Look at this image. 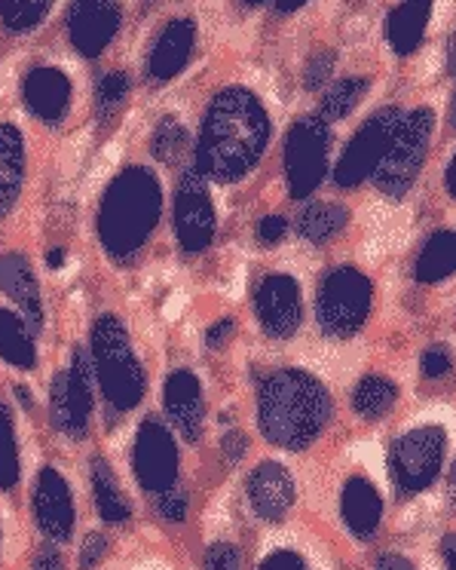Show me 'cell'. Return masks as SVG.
<instances>
[{"label":"cell","instance_id":"obj_1","mask_svg":"<svg viewBox=\"0 0 456 570\" xmlns=\"http://www.w3.org/2000/svg\"><path fill=\"white\" fill-rule=\"evenodd\" d=\"M270 145V117L258 96L248 89H221L202 117L197 138V173L211 181H239L246 178Z\"/></svg>","mask_w":456,"mask_h":570},{"label":"cell","instance_id":"obj_2","mask_svg":"<svg viewBox=\"0 0 456 570\" xmlns=\"http://www.w3.org/2000/svg\"><path fill=\"white\" fill-rule=\"evenodd\" d=\"M331 411L328 390L300 368H279L258 390L260 433L285 451H307L325 433Z\"/></svg>","mask_w":456,"mask_h":570},{"label":"cell","instance_id":"obj_3","mask_svg":"<svg viewBox=\"0 0 456 570\" xmlns=\"http://www.w3.org/2000/svg\"><path fill=\"white\" fill-rule=\"evenodd\" d=\"M162 218V185L148 166H126L113 178L99 203L96 234L105 255L132 261L148 246L150 234Z\"/></svg>","mask_w":456,"mask_h":570},{"label":"cell","instance_id":"obj_4","mask_svg":"<svg viewBox=\"0 0 456 570\" xmlns=\"http://www.w3.org/2000/svg\"><path fill=\"white\" fill-rule=\"evenodd\" d=\"M89 356H92L96 384H99L105 402L117 414L138 409L145 399V390H148V374L129 341L126 325L117 316L105 313L96 320L92 335H89Z\"/></svg>","mask_w":456,"mask_h":570},{"label":"cell","instance_id":"obj_5","mask_svg":"<svg viewBox=\"0 0 456 570\" xmlns=\"http://www.w3.org/2000/svg\"><path fill=\"white\" fill-rule=\"evenodd\" d=\"M435 129V117L426 108L405 114L395 126L389 148L383 154L380 166L374 169V181L383 197L402 199L414 187L423 173V163L429 154V138Z\"/></svg>","mask_w":456,"mask_h":570},{"label":"cell","instance_id":"obj_6","mask_svg":"<svg viewBox=\"0 0 456 570\" xmlns=\"http://www.w3.org/2000/svg\"><path fill=\"white\" fill-rule=\"evenodd\" d=\"M96 368L89 350L75 347L71 365L65 372H56L50 381V421L56 433H62L71 442H83L92 426L96 411Z\"/></svg>","mask_w":456,"mask_h":570},{"label":"cell","instance_id":"obj_7","mask_svg":"<svg viewBox=\"0 0 456 570\" xmlns=\"http://www.w3.org/2000/svg\"><path fill=\"white\" fill-rule=\"evenodd\" d=\"M374 285L356 267H337L319 285L316 320L328 337H353L368 323Z\"/></svg>","mask_w":456,"mask_h":570},{"label":"cell","instance_id":"obj_8","mask_svg":"<svg viewBox=\"0 0 456 570\" xmlns=\"http://www.w3.org/2000/svg\"><path fill=\"white\" fill-rule=\"evenodd\" d=\"M328 150H331V132L319 114L304 117L291 126L285 138V178L291 197L307 199L321 185L328 173Z\"/></svg>","mask_w":456,"mask_h":570},{"label":"cell","instance_id":"obj_9","mask_svg":"<svg viewBox=\"0 0 456 570\" xmlns=\"http://www.w3.org/2000/svg\"><path fill=\"white\" fill-rule=\"evenodd\" d=\"M132 472L138 488L150 497L169 491L181 479L178 439L160 417H145L138 423L136 442H132Z\"/></svg>","mask_w":456,"mask_h":570},{"label":"cell","instance_id":"obj_10","mask_svg":"<svg viewBox=\"0 0 456 570\" xmlns=\"http://www.w3.org/2000/svg\"><path fill=\"white\" fill-rule=\"evenodd\" d=\"M444 451H447V435L442 426H419V430H410L402 439H395L393 451H389V466H393L398 491L407 497L426 491L442 472Z\"/></svg>","mask_w":456,"mask_h":570},{"label":"cell","instance_id":"obj_11","mask_svg":"<svg viewBox=\"0 0 456 570\" xmlns=\"http://www.w3.org/2000/svg\"><path fill=\"white\" fill-rule=\"evenodd\" d=\"M175 239L187 255H199L211 246L218 230L215 199H211L209 178L194 169H185L175 187Z\"/></svg>","mask_w":456,"mask_h":570},{"label":"cell","instance_id":"obj_12","mask_svg":"<svg viewBox=\"0 0 456 570\" xmlns=\"http://www.w3.org/2000/svg\"><path fill=\"white\" fill-rule=\"evenodd\" d=\"M402 120V114L395 108H386V111H377L370 117L368 124H361L353 141L346 145V150L337 160V169H334V181L344 190H353L365 178L374 175V169L380 166L383 154L389 148V138H393L395 126Z\"/></svg>","mask_w":456,"mask_h":570},{"label":"cell","instance_id":"obj_13","mask_svg":"<svg viewBox=\"0 0 456 570\" xmlns=\"http://www.w3.org/2000/svg\"><path fill=\"white\" fill-rule=\"evenodd\" d=\"M31 515L47 543H68L77 531L75 491L56 466H43L31 488Z\"/></svg>","mask_w":456,"mask_h":570},{"label":"cell","instance_id":"obj_14","mask_svg":"<svg viewBox=\"0 0 456 570\" xmlns=\"http://www.w3.org/2000/svg\"><path fill=\"white\" fill-rule=\"evenodd\" d=\"M255 311L264 325V332L276 341H288L297 335L304 323V298L300 285L288 273H272L255 292Z\"/></svg>","mask_w":456,"mask_h":570},{"label":"cell","instance_id":"obj_15","mask_svg":"<svg viewBox=\"0 0 456 570\" xmlns=\"http://www.w3.org/2000/svg\"><path fill=\"white\" fill-rule=\"evenodd\" d=\"M123 22L120 0H77L68 16V35L80 56L96 59L111 47Z\"/></svg>","mask_w":456,"mask_h":570},{"label":"cell","instance_id":"obj_16","mask_svg":"<svg viewBox=\"0 0 456 570\" xmlns=\"http://www.w3.org/2000/svg\"><path fill=\"white\" fill-rule=\"evenodd\" d=\"M246 494L258 519L279 524L291 512V507H295V475L285 470L282 463L264 460V463H258L255 470L248 472Z\"/></svg>","mask_w":456,"mask_h":570},{"label":"cell","instance_id":"obj_17","mask_svg":"<svg viewBox=\"0 0 456 570\" xmlns=\"http://www.w3.org/2000/svg\"><path fill=\"white\" fill-rule=\"evenodd\" d=\"M162 405L166 417L172 423V433H178L185 442H197L206 423V402H202V384L194 372L178 368L166 377L162 386Z\"/></svg>","mask_w":456,"mask_h":570},{"label":"cell","instance_id":"obj_18","mask_svg":"<svg viewBox=\"0 0 456 570\" xmlns=\"http://www.w3.org/2000/svg\"><path fill=\"white\" fill-rule=\"evenodd\" d=\"M0 292L16 304V313L38 335L43 328V298H40L38 273L22 252L0 255Z\"/></svg>","mask_w":456,"mask_h":570},{"label":"cell","instance_id":"obj_19","mask_svg":"<svg viewBox=\"0 0 456 570\" xmlns=\"http://www.w3.org/2000/svg\"><path fill=\"white\" fill-rule=\"evenodd\" d=\"M22 99L26 108L43 124H62L68 111H71V80L59 68L40 65L22 83Z\"/></svg>","mask_w":456,"mask_h":570},{"label":"cell","instance_id":"obj_20","mask_svg":"<svg viewBox=\"0 0 456 570\" xmlns=\"http://www.w3.org/2000/svg\"><path fill=\"white\" fill-rule=\"evenodd\" d=\"M197 43V28L190 19H172L169 26L162 28L160 38L150 50L148 71L153 80H172L187 68L190 52Z\"/></svg>","mask_w":456,"mask_h":570},{"label":"cell","instance_id":"obj_21","mask_svg":"<svg viewBox=\"0 0 456 570\" xmlns=\"http://www.w3.org/2000/svg\"><path fill=\"white\" fill-rule=\"evenodd\" d=\"M340 515L353 537L370 540L383 521V497L365 475H353L340 494Z\"/></svg>","mask_w":456,"mask_h":570},{"label":"cell","instance_id":"obj_22","mask_svg":"<svg viewBox=\"0 0 456 570\" xmlns=\"http://www.w3.org/2000/svg\"><path fill=\"white\" fill-rule=\"evenodd\" d=\"M26 185V138L19 126L0 124V218L16 209Z\"/></svg>","mask_w":456,"mask_h":570},{"label":"cell","instance_id":"obj_23","mask_svg":"<svg viewBox=\"0 0 456 570\" xmlns=\"http://www.w3.org/2000/svg\"><path fill=\"white\" fill-rule=\"evenodd\" d=\"M89 482H92V500H96V512L105 524H126L132 519V503L120 488L117 472L105 458H92L89 463Z\"/></svg>","mask_w":456,"mask_h":570},{"label":"cell","instance_id":"obj_24","mask_svg":"<svg viewBox=\"0 0 456 570\" xmlns=\"http://www.w3.org/2000/svg\"><path fill=\"white\" fill-rule=\"evenodd\" d=\"M34 332L16 311L0 307V360L13 365L19 372L38 368V341Z\"/></svg>","mask_w":456,"mask_h":570},{"label":"cell","instance_id":"obj_25","mask_svg":"<svg viewBox=\"0 0 456 570\" xmlns=\"http://www.w3.org/2000/svg\"><path fill=\"white\" fill-rule=\"evenodd\" d=\"M429 10L432 0H402V7H395L386 35L398 56L417 50L419 40L426 35V26H429Z\"/></svg>","mask_w":456,"mask_h":570},{"label":"cell","instance_id":"obj_26","mask_svg":"<svg viewBox=\"0 0 456 570\" xmlns=\"http://www.w3.org/2000/svg\"><path fill=\"white\" fill-rule=\"evenodd\" d=\"M456 273V230H442L423 246L417 258V283L435 285Z\"/></svg>","mask_w":456,"mask_h":570},{"label":"cell","instance_id":"obj_27","mask_svg":"<svg viewBox=\"0 0 456 570\" xmlns=\"http://www.w3.org/2000/svg\"><path fill=\"white\" fill-rule=\"evenodd\" d=\"M349 222V212L340 203H309L307 209L300 212L297 218V234L304 236L307 243H328L340 234Z\"/></svg>","mask_w":456,"mask_h":570},{"label":"cell","instance_id":"obj_28","mask_svg":"<svg viewBox=\"0 0 456 570\" xmlns=\"http://www.w3.org/2000/svg\"><path fill=\"white\" fill-rule=\"evenodd\" d=\"M395 399H398V386L389 377L370 374L365 381H358L356 393H353V409L365 421H380L393 411Z\"/></svg>","mask_w":456,"mask_h":570},{"label":"cell","instance_id":"obj_29","mask_svg":"<svg viewBox=\"0 0 456 570\" xmlns=\"http://www.w3.org/2000/svg\"><path fill=\"white\" fill-rule=\"evenodd\" d=\"M22 482V454L16 435L13 409L0 402V491H16Z\"/></svg>","mask_w":456,"mask_h":570},{"label":"cell","instance_id":"obj_30","mask_svg":"<svg viewBox=\"0 0 456 570\" xmlns=\"http://www.w3.org/2000/svg\"><path fill=\"white\" fill-rule=\"evenodd\" d=\"M365 89H368V80L365 77H346V80H337L328 92H325V99H321L319 117L325 124H334V120H344L349 114L356 111V105L365 96Z\"/></svg>","mask_w":456,"mask_h":570},{"label":"cell","instance_id":"obj_31","mask_svg":"<svg viewBox=\"0 0 456 570\" xmlns=\"http://www.w3.org/2000/svg\"><path fill=\"white\" fill-rule=\"evenodd\" d=\"M187 150V129L175 117H162L157 129H153V136H150V157L157 163H166V166H172V163L181 160V154Z\"/></svg>","mask_w":456,"mask_h":570},{"label":"cell","instance_id":"obj_32","mask_svg":"<svg viewBox=\"0 0 456 570\" xmlns=\"http://www.w3.org/2000/svg\"><path fill=\"white\" fill-rule=\"evenodd\" d=\"M50 7L52 0H0V19L10 31L22 35L38 28L50 13Z\"/></svg>","mask_w":456,"mask_h":570},{"label":"cell","instance_id":"obj_33","mask_svg":"<svg viewBox=\"0 0 456 570\" xmlns=\"http://www.w3.org/2000/svg\"><path fill=\"white\" fill-rule=\"evenodd\" d=\"M129 89H132V83H129V77L123 71H111V75L101 77L99 89H96V99H99L101 111H113L126 99Z\"/></svg>","mask_w":456,"mask_h":570},{"label":"cell","instance_id":"obj_34","mask_svg":"<svg viewBox=\"0 0 456 570\" xmlns=\"http://www.w3.org/2000/svg\"><path fill=\"white\" fill-rule=\"evenodd\" d=\"M187 491L181 484H175L169 491H162V494H153V509L160 512L162 519L172 521V524H181L187 519Z\"/></svg>","mask_w":456,"mask_h":570},{"label":"cell","instance_id":"obj_35","mask_svg":"<svg viewBox=\"0 0 456 570\" xmlns=\"http://www.w3.org/2000/svg\"><path fill=\"white\" fill-rule=\"evenodd\" d=\"M202 570H242V552L234 543H211L202 558Z\"/></svg>","mask_w":456,"mask_h":570},{"label":"cell","instance_id":"obj_36","mask_svg":"<svg viewBox=\"0 0 456 570\" xmlns=\"http://www.w3.org/2000/svg\"><path fill=\"white\" fill-rule=\"evenodd\" d=\"M108 556V537L101 531H92L83 537V543H80V552H77V564L80 570H92L99 568L101 558Z\"/></svg>","mask_w":456,"mask_h":570},{"label":"cell","instance_id":"obj_37","mask_svg":"<svg viewBox=\"0 0 456 570\" xmlns=\"http://www.w3.org/2000/svg\"><path fill=\"white\" fill-rule=\"evenodd\" d=\"M454 368V356H450V350L444 347V344H432L426 353H423V374L429 377V381H438L444 374H450Z\"/></svg>","mask_w":456,"mask_h":570},{"label":"cell","instance_id":"obj_38","mask_svg":"<svg viewBox=\"0 0 456 570\" xmlns=\"http://www.w3.org/2000/svg\"><path fill=\"white\" fill-rule=\"evenodd\" d=\"M331 68H334V52H319V56L307 65V77H304L307 89L325 87V83H328V77H331Z\"/></svg>","mask_w":456,"mask_h":570},{"label":"cell","instance_id":"obj_39","mask_svg":"<svg viewBox=\"0 0 456 570\" xmlns=\"http://www.w3.org/2000/svg\"><path fill=\"white\" fill-rule=\"evenodd\" d=\"M288 234V222L282 215H264L258 222V239L264 246H279Z\"/></svg>","mask_w":456,"mask_h":570},{"label":"cell","instance_id":"obj_40","mask_svg":"<svg viewBox=\"0 0 456 570\" xmlns=\"http://www.w3.org/2000/svg\"><path fill=\"white\" fill-rule=\"evenodd\" d=\"M258 570H309L307 561L291 552V549H276L270 556L260 561Z\"/></svg>","mask_w":456,"mask_h":570},{"label":"cell","instance_id":"obj_41","mask_svg":"<svg viewBox=\"0 0 456 570\" xmlns=\"http://www.w3.org/2000/svg\"><path fill=\"white\" fill-rule=\"evenodd\" d=\"M248 451V439L239 430H227L221 439V458L227 466H236L239 460L246 458Z\"/></svg>","mask_w":456,"mask_h":570},{"label":"cell","instance_id":"obj_42","mask_svg":"<svg viewBox=\"0 0 456 570\" xmlns=\"http://www.w3.org/2000/svg\"><path fill=\"white\" fill-rule=\"evenodd\" d=\"M31 570H68L65 568L62 549L56 543H43L31 558Z\"/></svg>","mask_w":456,"mask_h":570},{"label":"cell","instance_id":"obj_43","mask_svg":"<svg viewBox=\"0 0 456 570\" xmlns=\"http://www.w3.org/2000/svg\"><path fill=\"white\" fill-rule=\"evenodd\" d=\"M234 328H236L234 320H221V323H215L209 332H206V344H209L211 350L224 347V344H227V341L234 337Z\"/></svg>","mask_w":456,"mask_h":570},{"label":"cell","instance_id":"obj_44","mask_svg":"<svg viewBox=\"0 0 456 570\" xmlns=\"http://www.w3.org/2000/svg\"><path fill=\"white\" fill-rule=\"evenodd\" d=\"M377 570H417V568H414L405 556H398V552H386V556H380V561H377Z\"/></svg>","mask_w":456,"mask_h":570},{"label":"cell","instance_id":"obj_45","mask_svg":"<svg viewBox=\"0 0 456 570\" xmlns=\"http://www.w3.org/2000/svg\"><path fill=\"white\" fill-rule=\"evenodd\" d=\"M442 556L447 561V570H456V533H447L442 543Z\"/></svg>","mask_w":456,"mask_h":570},{"label":"cell","instance_id":"obj_46","mask_svg":"<svg viewBox=\"0 0 456 570\" xmlns=\"http://www.w3.org/2000/svg\"><path fill=\"white\" fill-rule=\"evenodd\" d=\"M304 3H307V0H276V10H279V13H295Z\"/></svg>","mask_w":456,"mask_h":570},{"label":"cell","instance_id":"obj_47","mask_svg":"<svg viewBox=\"0 0 456 570\" xmlns=\"http://www.w3.org/2000/svg\"><path fill=\"white\" fill-rule=\"evenodd\" d=\"M447 194L456 199V154H454V163L447 166Z\"/></svg>","mask_w":456,"mask_h":570},{"label":"cell","instance_id":"obj_48","mask_svg":"<svg viewBox=\"0 0 456 570\" xmlns=\"http://www.w3.org/2000/svg\"><path fill=\"white\" fill-rule=\"evenodd\" d=\"M65 252H50V267H62Z\"/></svg>","mask_w":456,"mask_h":570},{"label":"cell","instance_id":"obj_49","mask_svg":"<svg viewBox=\"0 0 456 570\" xmlns=\"http://www.w3.org/2000/svg\"><path fill=\"white\" fill-rule=\"evenodd\" d=\"M450 68H454V75H456V31H454V38H450Z\"/></svg>","mask_w":456,"mask_h":570},{"label":"cell","instance_id":"obj_50","mask_svg":"<svg viewBox=\"0 0 456 570\" xmlns=\"http://www.w3.org/2000/svg\"><path fill=\"white\" fill-rule=\"evenodd\" d=\"M450 500H454V507H456V466L454 472H450Z\"/></svg>","mask_w":456,"mask_h":570},{"label":"cell","instance_id":"obj_51","mask_svg":"<svg viewBox=\"0 0 456 570\" xmlns=\"http://www.w3.org/2000/svg\"><path fill=\"white\" fill-rule=\"evenodd\" d=\"M0 549H3V528H0Z\"/></svg>","mask_w":456,"mask_h":570}]
</instances>
